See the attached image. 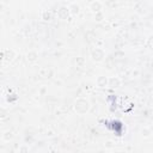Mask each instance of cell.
I'll use <instances>...</instances> for the list:
<instances>
[{"instance_id": "1", "label": "cell", "mask_w": 153, "mask_h": 153, "mask_svg": "<svg viewBox=\"0 0 153 153\" xmlns=\"http://www.w3.org/2000/svg\"><path fill=\"white\" fill-rule=\"evenodd\" d=\"M149 41H152V42H153V36H151V37H149ZM149 47H151V49H153V43H152V45H149Z\"/></svg>"}]
</instances>
